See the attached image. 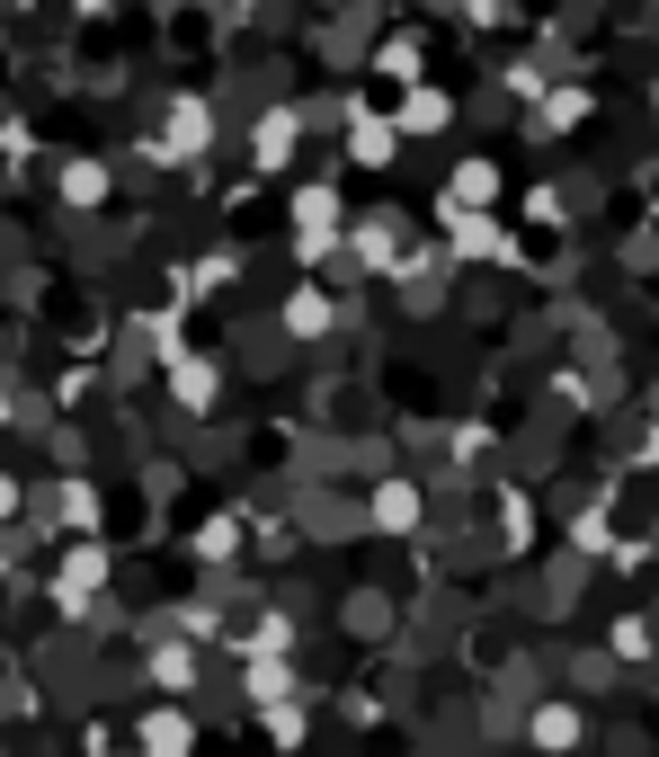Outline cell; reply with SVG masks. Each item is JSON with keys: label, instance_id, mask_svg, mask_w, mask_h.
I'll return each mask as SVG.
<instances>
[{"label": "cell", "instance_id": "cell-6", "mask_svg": "<svg viewBox=\"0 0 659 757\" xmlns=\"http://www.w3.org/2000/svg\"><path fill=\"white\" fill-rule=\"evenodd\" d=\"M392 134H402V116H392V125L366 116V125H357V161H392Z\"/></svg>", "mask_w": 659, "mask_h": 757}, {"label": "cell", "instance_id": "cell-3", "mask_svg": "<svg viewBox=\"0 0 659 757\" xmlns=\"http://www.w3.org/2000/svg\"><path fill=\"white\" fill-rule=\"evenodd\" d=\"M152 677H161V696H187V686H196V651H161Z\"/></svg>", "mask_w": 659, "mask_h": 757}, {"label": "cell", "instance_id": "cell-1", "mask_svg": "<svg viewBox=\"0 0 659 757\" xmlns=\"http://www.w3.org/2000/svg\"><path fill=\"white\" fill-rule=\"evenodd\" d=\"M499 196V170L490 161H464V170H454V205H490Z\"/></svg>", "mask_w": 659, "mask_h": 757}, {"label": "cell", "instance_id": "cell-5", "mask_svg": "<svg viewBox=\"0 0 659 757\" xmlns=\"http://www.w3.org/2000/svg\"><path fill=\"white\" fill-rule=\"evenodd\" d=\"M286 330H294V339H321V330H330V303H321V295H294V303H286Z\"/></svg>", "mask_w": 659, "mask_h": 757}, {"label": "cell", "instance_id": "cell-4", "mask_svg": "<svg viewBox=\"0 0 659 757\" xmlns=\"http://www.w3.org/2000/svg\"><path fill=\"white\" fill-rule=\"evenodd\" d=\"M286 686H294V677H286V659H250V704H277Z\"/></svg>", "mask_w": 659, "mask_h": 757}, {"label": "cell", "instance_id": "cell-2", "mask_svg": "<svg viewBox=\"0 0 659 757\" xmlns=\"http://www.w3.org/2000/svg\"><path fill=\"white\" fill-rule=\"evenodd\" d=\"M446 116H454V107H446L437 90H419V99L402 107V134H446Z\"/></svg>", "mask_w": 659, "mask_h": 757}, {"label": "cell", "instance_id": "cell-7", "mask_svg": "<svg viewBox=\"0 0 659 757\" xmlns=\"http://www.w3.org/2000/svg\"><path fill=\"white\" fill-rule=\"evenodd\" d=\"M383 72L411 81V72H419V36H392V45H383Z\"/></svg>", "mask_w": 659, "mask_h": 757}]
</instances>
